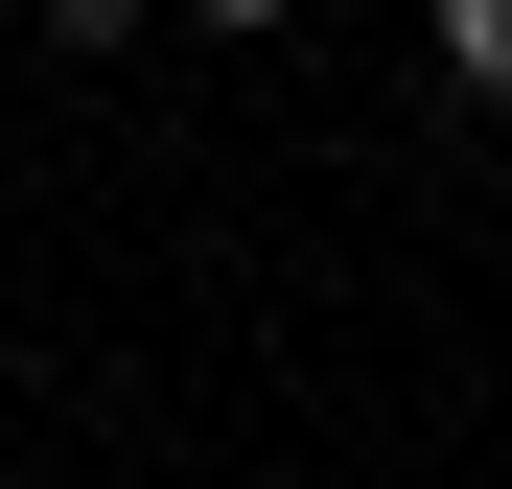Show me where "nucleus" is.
Listing matches in <instances>:
<instances>
[{
  "label": "nucleus",
  "mask_w": 512,
  "mask_h": 489,
  "mask_svg": "<svg viewBox=\"0 0 512 489\" xmlns=\"http://www.w3.org/2000/svg\"><path fill=\"white\" fill-rule=\"evenodd\" d=\"M443 70H466V94H512V0H443Z\"/></svg>",
  "instance_id": "1"
},
{
  "label": "nucleus",
  "mask_w": 512,
  "mask_h": 489,
  "mask_svg": "<svg viewBox=\"0 0 512 489\" xmlns=\"http://www.w3.org/2000/svg\"><path fill=\"white\" fill-rule=\"evenodd\" d=\"M47 24H70V47H117V24H140V0H47Z\"/></svg>",
  "instance_id": "2"
},
{
  "label": "nucleus",
  "mask_w": 512,
  "mask_h": 489,
  "mask_svg": "<svg viewBox=\"0 0 512 489\" xmlns=\"http://www.w3.org/2000/svg\"><path fill=\"white\" fill-rule=\"evenodd\" d=\"M187 24H303V0H187Z\"/></svg>",
  "instance_id": "3"
}]
</instances>
